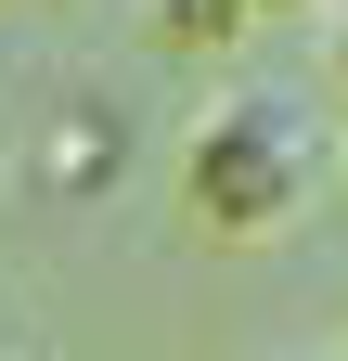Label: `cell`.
<instances>
[{
	"label": "cell",
	"instance_id": "2",
	"mask_svg": "<svg viewBox=\"0 0 348 361\" xmlns=\"http://www.w3.org/2000/svg\"><path fill=\"white\" fill-rule=\"evenodd\" d=\"M232 26H258L245 0H155V39H232Z\"/></svg>",
	"mask_w": 348,
	"mask_h": 361
},
{
	"label": "cell",
	"instance_id": "1",
	"mask_svg": "<svg viewBox=\"0 0 348 361\" xmlns=\"http://www.w3.org/2000/svg\"><path fill=\"white\" fill-rule=\"evenodd\" d=\"M310 180H323V142H310V116H297L284 90H232L181 142V194H194L206 233H232V245L297 233V219H310Z\"/></svg>",
	"mask_w": 348,
	"mask_h": 361
},
{
	"label": "cell",
	"instance_id": "3",
	"mask_svg": "<svg viewBox=\"0 0 348 361\" xmlns=\"http://www.w3.org/2000/svg\"><path fill=\"white\" fill-rule=\"evenodd\" d=\"M335 65H348V13H335Z\"/></svg>",
	"mask_w": 348,
	"mask_h": 361
},
{
	"label": "cell",
	"instance_id": "4",
	"mask_svg": "<svg viewBox=\"0 0 348 361\" xmlns=\"http://www.w3.org/2000/svg\"><path fill=\"white\" fill-rule=\"evenodd\" d=\"M245 13H284V0H245Z\"/></svg>",
	"mask_w": 348,
	"mask_h": 361
}]
</instances>
